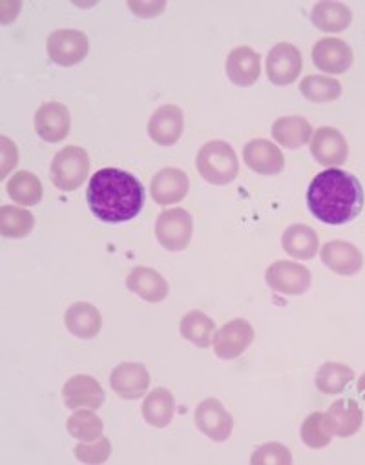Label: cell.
<instances>
[{
  "instance_id": "1",
  "label": "cell",
  "mask_w": 365,
  "mask_h": 465,
  "mask_svg": "<svg viewBox=\"0 0 365 465\" xmlns=\"http://www.w3.org/2000/svg\"><path fill=\"white\" fill-rule=\"evenodd\" d=\"M365 203L360 179L341 168H327L320 172L307 188V206L311 213L330 226L354 221Z\"/></svg>"
},
{
  "instance_id": "2",
  "label": "cell",
  "mask_w": 365,
  "mask_h": 465,
  "mask_svg": "<svg viewBox=\"0 0 365 465\" xmlns=\"http://www.w3.org/2000/svg\"><path fill=\"white\" fill-rule=\"evenodd\" d=\"M86 201L92 213L103 223H126L143 210L144 188L130 172L103 168L90 177Z\"/></svg>"
},
{
  "instance_id": "3",
  "label": "cell",
  "mask_w": 365,
  "mask_h": 465,
  "mask_svg": "<svg viewBox=\"0 0 365 465\" xmlns=\"http://www.w3.org/2000/svg\"><path fill=\"white\" fill-rule=\"evenodd\" d=\"M196 168L207 183L225 186L236 181L240 173V159L231 143L214 139L200 148L196 155Z\"/></svg>"
},
{
  "instance_id": "4",
  "label": "cell",
  "mask_w": 365,
  "mask_h": 465,
  "mask_svg": "<svg viewBox=\"0 0 365 465\" xmlns=\"http://www.w3.org/2000/svg\"><path fill=\"white\" fill-rule=\"evenodd\" d=\"M90 155L84 148L70 144L59 150L50 166V179L61 192L81 188L90 175Z\"/></svg>"
},
{
  "instance_id": "5",
  "label": "cell",
  "mask_w": 365,
  "mask_h": 465,
  "mask_svg": "<svg viewBox=\"0 0 365 465\" xmlns=\"http://www.w3.org/2000/svg\"><path fill=\"white\" fill-rule=\"evenodd\" d=\"M194 236V217L185 208H168L157 215L155 238L168 252L187 251Z\"/></svg>"
},
{
  "instance_id": "6",
  "label": "cell",
  "mask_w": 365,
  "mask_h": 465,
  "mask_svg": "<svg viewBox=\"0 0 365 465\" xmlns=\"http://www.w3.org/2000/svg\"><path fill=\"white\" fill-rule=\"evenodd\" d=\"M265 282L281 296H303L312 285V274L301 263L278 260L265 271Z\"/></svg>"
},
{
  "instance_id": "7",
  "label": "cell",
  "mask_w": 365,
  "mask_h": 465,
  "mask_svg": "<svg viewBox=\"0 0 365 465\" xmlns=\"http://www.w3.org/2000/svg\"><path fill=\"white\" fill-rule=\"evenodd\" d=\"M254 338L256 331L252 323L245 318H234L216 331L212 341L214 354L225 361L238 360L249 351V347L254 343Z\"/></svg>"
},
{
  "instance_id": "8",
  "label": "cell",
  "mask_w": 365,
  "mask_h": 465,
  "mask_svg": "<svg viewBox=\"0 0 365 465\" xmlns=\"http://www.w3.org/2000/svg\"><path fill=\"white\" fill-rule=\"evenodd\" d=\"M48 55L52 63L63 68H72L81 64L90 54V39L81 30H57L48 37L46 43Z\"/></svg>"
},
{
  "instance_id": "9",
  "label": "cell",
  "mask_w": 365,
  "mask_h": 465,
  "mask_svg": "<svg viewBox=\"0 0 365 465\" xmlns=\"http://www.w3.org/2000/svg\"><path fill=\"white\" fill-rule=\"evenodd\" d=\"M301 70H303L301 54L291 43H278L267 54L265 74L274 86L292 84L294 81H298Z\"/></svg>"
},
{
  "instance_id": "10",
  "label": "cell",
  "mask_w": 365,
  "mask_h": 465,
  "mask_svg": "<svg viewBox=\"0 0 365 465\" xmlns=\"http://www.w3.org/2000/svg\"><path fill=\"white\" fill-rule=\"evenodd\" d=\"M194 423L207 438L218 443L227 441L234 430V418L218 398H207L196 407Z\"/></svg>"
},
{
  "instance_id": "11",
  "label": "cell",
  "mask_w": 365,
  "mask_h": 465,
  "mask_svg": "<svg viewBox=\"0 0 365 465\" xmlns=\"http://www.w3.org/2000/svg\"><path fill=\"white\" fill-rule=\"evenodd\" d=\"M311 153L318 164L327 168H340L347 163L349 143L338 128L321 126L311 139Z\"/></svg>"
},
{
  "instance_id": "12",
  "label": "cell",
  "mask_w": 365,
  "mask_h": 465,
  "mask_svg": "<svg viewBox=\"0 0 365 465\" xmlns=\"http://www.w3.org/2000/svg\"><path fill=\"white\" fill-rule=\"evenodd\" d=\"M314 66L329 75H341L354 64L352 48L338 37H323L312 46Z\"/></svg>"
},
{
  "instance_id": "13",
  "label": "cell",
  "mask_w": 365,
  "mask_h": 465,
  "mask_svg": "<svg viewBox=\"0 0 365 465\" xmlns=\"http://www.w3.org/2000/svg\"><path fill=\"white\" fill-rule=\"evenodd\" d=\"M150 372L143 363L123 361L110 374L112 391L123 400H139L148 394Z\"/></svg>"
},
{
  "instance_id": "14",
  "label": "cell",
  "mask_w": 365,
  "mask_h": 465,
  "mask_svg": "<svg viewBox=\"0 0 365 465\" xmlns=\"http://www.w3.org/2000/svg\"><path fill=\"white\" fill-rule=\"evenodd\" d=\"M191 179L181 168H161L150 181V195L159 206L177 204L187 197Z\"/></svg>"
},
{
  "instance_id": "15",
  "label": "cell",
  "mask_w": 365,
  "mask_h": 465,
  "mask_svg": "<svg viewBox=\"0 0 365 465\" xmlns=\"http://www.w3.org/2000/svg\"><path fill=\"white\" fill-rule=\"evenodd\" d=\"M35 132L46 143H61L70 135L72 114L66 104L50 101L35 112Z\"/></svg>"
},
{
  "instance_id": "16",
  "label": "cell",
  "mask_w": 365,
  "mask_h": 465,
  "mask_svg": "<svg viewBox=\"0 0 365 465\" xmlns=\"http://www.w3.org/2000/svg\"><path fill=\"white\" fill-rule=\"evenodd\" d=\"M185 132V114L177 104L159 106L148 121V135L159 146H173Z\"/></svg>"
},
{
  "instance_id": "17",
  "label": "cell",
  "mask_w": 365,
  "mask_h": 465,
  "mask_svg": "<svg viewBox=\"0 0 365 465\" xmlns=\"http://www.w3.org/2000/svg\"><path fill=\"white\" fill-rule=\"evenodd\" d=\"M63 398L68 409H92L97 411L106 400L103 385L90 374H75L63 387Z\"/></svg>"
},
{
  "instance_id": "18",
  "label": "cell",
  "mask_w": 365,
  "mask_h": 465,
  "mask_svg": "<svg viewBox=\"0 0 365 465\" xmlns=\"http://www.w3.org/2000/svg\"><path fill=\"white\" fill-rule=\"evenodd\" d=\"M245 164L260 175H278L285 168V155L281 148L269 139H252L243 146Z\"/></svg>"
},
{
  "instance_id": "19",
  "label": "cell",
  "mask_w": 365,
  "mask_h": 465,
  "mask_svg": "<svg viewBox=\"0 0 365 465\" xmlns=\"http://www.w3.org/2000/svg\"><path fill=\"white\" fill-rule=\"evenodd\" d=\"M320 258H321V263L330 272H334L338 276L350 278V276H356L363 269L361 251L356 245L343 242V240L327 242L321 247Z\"/></svg>"
},
{
  "instance_id": "20",
  "label": "cell",
  "mask_w": 365,
  "mask_h": 465,
  "mask_svg": "<svg viewBox=\"0 0 365 465\" xmlns=\"http://www.w3.org/2000/svg\"><path fill=\"white\" fill-rule=\"evenodd\" d=\"M225 72L234 86H254L261 75V55L251 46H238L227 57Z\"/></svg>"
},
{
  "instance_id": "21",
  "label": "cell",
  "mask_w": 365,
  "mask_h": 465,
  "mask_svg": "<svg viewBox=\"0 0 365 465\" xmlns=\"http://www.w3.org/2000/svg\"><path fill=\"white\" fill-rule=\"evenodd\" d=\"M126 289L146 303H161L170 292L166 278L150 267L132 269L126 276Z\"/></svg>"
},
{
  "instance_id": "22",
  "label": "cell",
  "mask_w": 365,
  "mask_h": 465,
  "mask_svg": "<svg viewBox=\"0 0 365 465\" xmlns=\"http://www.w3.org/2000/svg\"><path fill=\"white\" fill-rule=\"evenodd\" d=\"M325 420L332 436L349 438L361 429L363 409L352 398H340L334 403H330L329 411L325 412Z\"/></svg>"
},
{
  "instance_id": "23",
  "label": "cell",
  "mask_w": 365,
  "mask_h": 465,
  "mask_svg": "<svg viewBox=\"0 0 365 465\" xmlns=\"http://www.w3.org/2000/svg\"><path fill=\"white\" fill-rule=\"evenodd\" d=\"M271 134L278 146L300 150L311 143L314 130L312 124L301 115H283L272 123Z\"/></svg>"
},
{
  "instance_id": "24",
  "label": "cell",
  "mask_w": 365,
  "mask_h": 465,
  "mask_svg": "<svg viewBox=\"0 0 365 465\" xmlns=\"http://www.w3.org/2000/svg\"><path fill=\"white\" fill-rule=\"evenodd\" d=\"M281 247L285 254H289L291 258L300 262H309L320 252V238L312 226L296 223L283 232Z\"/></svg>"
},
{
  "instance_id": "25",
  "label": "cell",
  "mask_w": 365,
  "mask_h": 465,
  "mask_svg": "<svg viewBox=\"0 0 365 465\" xmlns=\"http://www.w3.org/2000/svg\"><path fill=\"white\" fill-rule=\"evenodd\" d=\"M64 325L75 338L94 340L103 329V316L95 305L77 302L66 309Z\"/></svg>"
},
{
  "instance_id": "26",
  "label": "cell",
  "mask_w": 365,
  "mask_h": 465,
  "mask_svg": "<svg viewBox=\"0 0 365 465\" xmlns=\"http://www.w3.org/2000/svg\"><path fill=\"white\" fill-rule=\"evenodd\" d=\"M311 23L325 34H341L352 25V10L343 3L321 0L311 10Z\"/></svg>"
},
{
  "instance_id": "27",
  "label": "cell",
  "mask_w": 365,
  "mask_h": 465,
  "mask_svg": "<svg viewBox=\"0 0 365 465\" xmlns=\"http://www.w3.org/2000/svg\"><path fill=\"white\" fill-rule=\"evenodd\" d=\"M141 414L144 421L155 429L168 427L175 414L173 394L166 387H155L148 391L141 405Z\"/></svg>"
},
{
  "instance_id": "28",
  "label": "cell",
  "mask_w": 365,
  "mask_h": 465,
  "mask_svg": "<svg viewBox=\"0 0 365 465\" xmlns=\"http://www.w3.org/2000/svg\"><path fill=\"white\" fill-rule=\"evenodd\" d=\"M216 322L203 311H191L179 322V334L182 340L198 349H209L216 336Z\"/></svg>"
},
{
  "instance_id": "29",
  "label": "cell",
  "mask_w": 365,
  "mask_h": 465,
  "mask_svg": "<svg viewBox=\"0 0 365 465\" xmlns=\"http://www.w3.org/2000/svg\"><path fill=\"white\" fill-rule=\"evenodd\" d=\"M356 380L354 371L340 361H325L318 367L314 383L321 394L336 396L341 394Z\"/></svg>"
},
{
  "instance_id": "30",
  "label": "cell",
  "mask_w": 365,
  "mask_h": 465,
  "mask_svg": "<svg viewBox=\"0 0 365 465\" xmlns=\"http://www.w3.org/2000/svg\"><path fill=\"white\" fill-rule=\"evenodd\" d=\"M6 190L12 201H15L21 206H35L41 203L43 199V183L41 179L28 172V170H19L15 172L8 183H6Z\"/></svg>"
},
{
  "instance_id": "31",
  "label": "cell",
  "mask_w": 365,
  "mask_h": 465,
  "mask_svg": "<svg viewBox=\"0 0 365 465\" xmlns=\"http://www.w3.org/2000/svg\"><path fill=\"white\" fill-rule=\"evenodd\" d=\"M35 226V215L14 204L0 206V234L8 240H23L26 238Z\"/></svg>"
},
{
  "instance_id": "32",
  "label": "cell",
  "mask_w": 365,
  "mask_h": 465,
  "mask_svg": "<svg viewBox=\"0 0 365 465\" xmlns=\"http://www.w3.org/2000/svg\"><path fill=\"white\" fill-rule=\"evenodd\" d=\"M343 86L330 75H307L300 81V94L311 103H332L340 99Z\"/></svg>"
},
{
  "instance_id": "33",
  "label": "cell",
  "mask_w": 365,
  "mask_h": 465,
  "mask_svg": "<svg viewBox=\"0 0 365 465\" xmlns=\"http://www.w3.org/2000/svg\"><path fill=\"white\" fill-rule=\"evenodd\" d=\"M68 432L79 441H95L104 432L103 420L92 409L74 411L66 421Z\"/></svg>"
},
{
  "instance_id": "34",
  "label": "cell",
  "mask_w": 365,
  "mask_h": 465,
  "mask_svg": "<svg viewBox=\"0 0 365 465\" xmlns=\"http://www.w3.org/2000/svg\"><path fill=\"white\" fill-rule=\"evenodd\" d=\"M300 438L303 441V445L311 447V449H323L332 441V432L327 425L325 420V412H311L301 427H300Z\"/></svg>"
},
{
  "instance_id": "35",
  "label": "cell",
  "mask_w": 365,
  "mask_h": 465,
  "mask_svg": "<svg viewBox=\"0 0 365 465\" xmlns=\"http://www.w3.org/2000/svg\"><path fill=\"white\" fill-rule=\"evenodd\" d=\"M252 465H291L292 454L287 445L280 441H267L254 449L251 456Z\"/></svg>"
},
{
  "instance_id": "36",
  "label": "cell",
  "mask_w": 365,
  "mask_h": 465,
  "mask_svg": "<svg viewBox=\"0 0 365 465\" xmlns=\"http://www.w3.org/2000/svg\"><path fill=\"white\" fill-rule=\"evenodd\" d=\"M74 454L83 463H104L112 456V443L106 436H101L95 441H79Z\"/></svg>"
},
{
  "instance_id": "37",
  "label": "cell",
  "mask_w": 365,
  "mask_h": 465,
  "mask_svg": "<svg viewBox=\"0 0 365 465\" xmlns=\"http://www.w3.org/2000/svg\"><path fill=\"white\" fill-rule=\"evenodd\" d=\"M19 164V148L8 137L0 135V179H6Z\"/></svg>"
},
{
  "instance_id": "38",
  "label": "cell",
  "mask_w": 365,
  "mask_h": 465,
  "mask_svg": "<svg viewBox=\"0 0 365 465\" xmlns=\"http://www.w3.org/2000/svg\"><path fill=\"white\" fill-rule=\"evenodd\" d=\"M126 6L139 19H155L164 12L166 3L164 0H148V3H144V0H128Z\"/></svg>"
},
{
  "instance_id": "39",
  "label": "cell",
  "mask_w": 365,
  "mask_h": 465,
  "mask_svg": "<svg viewBox=\"0 0 365 465\" xmlns=\"http://www.w3.org/2000/svg\"><path fill=\"white\" fill-rule=\"evenodd\" d=\"M23 8V5L19 3H14V0H3L0 3V23L3 25H10L12 21H15L19 17V10Z\"/></svg>"
},
{
  "instance_id": "40",
  "label": "cell",
  "mask_w": 365,
  "mask_h": 465,
  "mask_svg": "<svg viewBox=\"0 0 365 465\" xmlns=\"http://www.w3.org/2000/svg\"><path fill=\"white\" fill-rule=\"evenodd\" d=\"M356 392L365 401V372L356 380Z\"/></svg>"
}]
</instances>
